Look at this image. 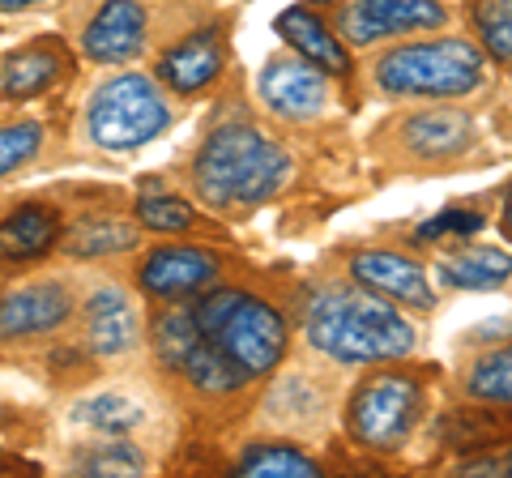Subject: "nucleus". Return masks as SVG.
Instances as JSON below:
<instances>
[{
    "label": "nucleus",
    "mask_w": 512,
    "mask_h": 478,
    "mask_svg": "<svg viewBox=\"0 0 512 478\" xmlns=\"http://www.w3.org/2000/svg\"><path fill=\"white\" fill-rule=\"evenodd\" d=\"M299 321L308 346L346 368L410 359L419 346V333L402 316V308L350 278H320L303 286Z\"/></svg>",
    "instance_id": "1"
},
{
    "label": "nucleus",
    "mask_w": 512,
    "mask_h": 478,
    "mask_svg": "<svg viewBox=\"0 0 512 478\" xmlns=\"http://www.w3.org/2000/svg\"><path fill=\"white\" fill-rule=\"evenodd\" d=\"M188 316L205 346L248 389L269 380L291 355V316L282 312L274 295L256 291L248 282H214L188 304Z\"/></svg>",
    "instance_id": "2"
},
{
    "label": "nucleus",
    "mask_w": 512,
    "mask_h": 478,
    "mask_svg": "<svg viewBox=\"0 0 512 478\" xmlns=\"http://www.w3.org/2000/svg\"><path fill=\"white\" fill-rule=\"evenodd\" d=\"M291 154L252 120H222L188 163L192 193L218 214H244L291 184Z\"/></svg>",
    "instance_id": "3"
},
{
    "label": "nucleus",
    "mask_w": 512,
    "mask_h": 478,
    "mask_svg": "<svg viewBox=\"0 0 512 478\" xmlns=\"http://www.w3.org/2000/svg\"><path fill=\"white\" fill-rule=\"evenodd\" d=\"M436 368H414L406 359L372 363V372L355 380L342 406L346 440L359 453L393 457L414 440L431 410V385H436Z\"/></svg>",
    "instance_id": "4"
},
{
    "label": "nucleus",
    "mask_w": 512,
    "mask_h": 478,
    "mask_svg": "<svg viewBox=\"0 0 512 478\" xmlns=\"http://www.w3.org/2000/svg\"><path fill=\"white\" fill-rule=\"evenodd\" d=\"M487 77V52L461 35L397 43L372 60V82L389 99H461Z\"/></svg>",
    "instance_id": "5"
},
{
    "label": "nucleus",
    "mask_w": 512,
    "mask_h": 478,
    "mask_svg": "<svg viewBox=\"0 0 512 478\" xmlns=\"http://www.w3.org/2000/svg\"><path fill=\"white\" fill-rule=\"evenodd\" d=\"M171 129V103L158 77L146 73H116L94 90L86 107V133L99 150H137Z\"/></svg>",
    "instance_id": "6"
},
{
    "label": "nucleus",
    "mask_w": 512,
    "mask_h": 478,
    "mask_svg": "<svg viewBox=\"0 0 512 478\" xmlns=\"http://www.w3.org/2000/svg\"><path fill=\"white\" fill-rule=\"evenodd\" d=\"M154 355L167 376H175L188 393L205 397V402H227V397L248 393L244 380L205 346L188 308H180V304H167V312L154 321Z\"/></svg>",
    "instance_id": "7"
},
{
    "label": "nucleus",
    "mask_w": 512,
    "mask_h": 478,
    "mask_svg": "<svg viewBox=\"0 0 512 478\" xmlns=\"http://www.w3.org/2000/svg\"><path fill=\"white\" fill-rule=\"evenodd\" d=\"M393 137V154L402 163L419 171H453L457 163H466L478 146V129L466 111L453 107H423L410 116L393 120L389 129H380Z\"/></svg>",
    "instance_id": "8"
},
{
    "label": "nucleus",
    "mask_w": 512,
    "mask_h": 478,
    "mask_svg": "<svg viewBox=\"0 0 512 478\" xmlns=\"http://www.w3.org/2000/svg\"><path fill=\"white\" fill-rule=\"evenodd\" d=\"M448 5L444 0H342L333 30L350 47H376L384 39H406L423 35V30L448 26Z\"/></svg>",
    "instance_id": "9"
},
{
    "label": "nucleus",
    "mask_w": 512,
    "mask_h": 478,
    "mask_svg": "<svg viewBox=\"0 0 512 478\" xmlns=\"http://www.w3.org/2000/svg\"><path fill=\"white\" fill-rule=\"evenodd\" d=\"M222 282V257L201 244H163L150 248L137 265V286L154 304H188L201 291Z\"/></svg>",
    "instance_id": "10"
},
{
    "label": "nucleus",
    "mask_w": 512,
    "mask_h": 478,
    "mask_svg": "<svg viewBox=\"0 0 512 478\" xmlns=\"http://www.w3.org/2000/svg\"><path fill=\"white\" fill-rule=\"evenodd\" d=\"M346 278L376 291L397 308H410V312L436 308V286L427 278V265L402 248H355L346 257Z\"/></svg>",
    "instance_id": "11"
},
{
    "label": "nucleus",
    "mask_w": 512,
    "mask_h": 478,
    "mask_svg": "<svg viewBox=\"0 0 512 478\" xmlns=\"http://www.w3.org/2000/svg\"><path fill=\"white\" fill-rule=\"evenodd\" d=\"M77 299L60 278H39L22 282L0 295V342L22 346V342H43L60 333L73 321Z\"/></svg>",
    "instance_id": "12"
},
{
    "label": "nucleus",
    "mask_w": 512,
    "mask_h": 478,
    "mask_svg": "<svg viewBox=\"0 0 512 478\" xmlns=\"http://www.w3.org/2000/svg\"><path fill=\"white\" fill-rule=\"evenodd\" d=\"M256 90H261V103L269 116L291 120V124L325 116L329 107V77L316 65H308L303 56H274L261 69Z\"/></svg>",
    "instance_id": "13"
},
{
    "label": "nucleus",
    "mask_w": 512,
    "mask_h": 478,
    "mask_svg": "<svg viewBox=\"0 0 512 478\" xmlns=\"http://www.w3.org/2000/svg\"><path fill=\"white\" fill-rule=\"evenodd\" d=\"M222 69H227V30L201 26L158 56L154 77H158V86H167L171 94L188 99V94H201L205 86H214Z\"/></svg>",
    "instance_id": "14"
},
{
    "label": "nucleus",
    "mask_w": 512,
    "mask_h": 478,
    "mask_svg": "<svg viewBox=\"0 0 512 478\" xmlns=\"http://www.w3.org/2000/svg\"><path fill=\"white\" fill-rule=\"evenodd\" d=\"M146 9L137 0H103L82 30V52L94 65H124L146 43Z\"/></svg>",
    "instance_id": "15"
},
{
    "label": "nucleus",
    "mask_w": 512,
    "mask_h": 478,
    "mask_svg": "<svg viewBox=\"0 0 512 478\" xmlns=\"http://www.w3.org/2000/svg\"><path fill=\"white\" fill-rule=\"evenodd\" d=\"M137 338H141L137 308L120 286H103V291H94L82 304V342L90 355H99V359L128 355L137 346Z\"/></svg>",
    "instance_id": "16"
},
{
    "label": "nucleus",
    "mask_w": 512,
    "mask_h": 478,
    "mask_svg": "<svg viewBox=\"0 0 512 478\" xmlns=\"http://www.w3.org/2000/svg\"><path fill=\"white\" fill-rule=\"evenodd\" d=\"M274 30L295 47V52L308 60V65H316L325 77H338V82H350V52H346V43L342 35L333 30V22H325L312 5H291V9H282L278 13V22Z\"/></svg>",
    "instance_id": "17"
},
{
    "label": "nucleus",
    "mask_w": 512,
    "mask_h": 478,
    "mask_svg": "<svg viewBox=\"0 0 512 478\" xmlns=\"http://www.w3.org/2000/svg\"><path fill=\"white\" fill-rule=\"evenodd\" d=\"M60 239H64V222L56 205L26 201L0 218V265L39 261L52 248H60Z\"/></svg>",
    "instance_id": "18"
},
{
    "label": "nucleus",
    "mask_w": 512,
    "mask_h": 478,
    "mask_svg": "<svg viewBox=\"0 0 512 478\" xmlns=\"http://www.w3.org/2000/svg\"><path fill=\"white\" fill-rule=\"evenodd\" d=\"M64 73H69V56L60 52V43L39 39V43L18 47V52L5 60L0 90H5V99L26 103V99H39V94H47Z\"/></svg>",
    "instance_id": "19"
},
{
    "label": "nucleus",
    "mask_w": 512,
    "mask_h": 478,
    "mask_svg": "<svg viewBox=\"0 0 512 478\" xmlns=\"http://www.w3.org/2000/svg\"><path fill=\"white\" fill-rule=\"evenodd\" d=\"M440 278L457 291H495V286H508L512 282V257L504 248H491V244H466L457 252H444L436 261Z\"/></svg>",
    "instance_id": "20"
},
{
    "label": "nucleus",
    "mask_w": 512,
    "mask_h": 478,
    "mask_svg": "<svg viewBox=\"0 0 512 478\" xmlns=\"http://www.w3.org/2000/svg\"><path fill=\"white\" fill-rule=\"evenodd\" d=\"M320 470L325 466L303 444L282 440V436L248 440L235 457V474H248V478H312Z\"/></svg>",
    "instance_id": "21"
},
{
    "label": "nucleus",
    "mask_w": 512,
    "mask_h": 478,
    "mask_svg": "<svg viewBox=\"0 0 512 478\" xmlns=\"http://www.w3.org/2000/svg\"><path fill=\"white\" fill-rule=\"evenodd\" d=\"M461 393L470 402H487V406H512V342L500 346H483L461 363Z\"/></svg>",
    "instance_id": "22"
},
{
    "label": "nucleus",
    "mask_w": 512,
    "mask_h": 478,
    "mask_svg": "<svg viewBox=\"0 0 512 478\" xmlns=\"http://www.w3.org/2000/svg\"><path fill=\"white\" fill-rule=\"evenodd\" d=\"M137 227L124 218H82L73 231H64L60 248L69 257H116V252L137 248Z\"/></svg>",
    "instance_id": "23"
},
{
    "label": "nucleus",
    "mask_w": 512,
    "mask_h": 478,
    "mask_svg": "<svg viewBox=\"0 0 512 478\" xmlns=\"http://www.w3.org/2000/svg\"><path fill=\"white\" fill-rule=\"evenodd\" d=\"M470 26L495 65L512 69V0H470Z\"/></svg>",
    "instance_id": "24"
},
{
    "label": "nucleus",
    "mask_w": 512,
    "mask_h": 478,
    "mask_svg": "<svg viewBox=\"0 0 512 478\" xmlns=\"http://www.w3.org/2000/svg\"><path fill=\"white\" fill-rule=\"evenodd\" d=\"M133 214H137V227L158 231V235H184V231L197 227V210H192L184 197H175V193H146V197H137Z\"/></svg>",
    "instance_id": "25"
},
{
    "label": "nucleus",
    "mask_w": 512,
    "mask_h": 478,
    "mask_svg": "<svg viewBox=\"0 0 512 478\" xmlns=\"http://www.w3.org/2000/svg\"><path fill=\"white\" fill-rule=\"evenodd\" d=\"M77 470H86V474H141L146 470V453H141L133 440L111 436V440L94 444V449H86L77 457Z\"/></svg>",
    "instance_id": "26"
},
{
    "label": "nucleus",
    "mask_w": 512,
    "mask_h": 478,
    "mask_svg": "<svg viewBox=\"0 0 512 478\" xmlns=\"http://www.w3.org/2000/svg\"><path fill=\"white\" fill-rule=\"evenodd\" d=\"M77 419H82L86 427H94V432H103V436H128L141 423V410L128 402V397L103 393V397H90V402L77 410Z\"/></svg>",
    "instance_id": "27"
},
{
    "label": "nucleus",
    "mask_w": 512,
    "mask_h": 478,
    "mask_svg": "<svg viewBox=\"0 0 512 478\" xmlns=\"http://www.w3.org/2000/svg\"><path fill=\"white\" fill-rule=\"evenodd\" d=\"M39 146H43V124H35V120L5 124V129H0V180L13 175L18 167H26L30 158L39 154Z\"/></svg>",
    "instance_id": "28"
},
{
    "label": "nucleus",
    "mask_w": 512,
    "mask_h": 478,
    "mask_svg": "<svg viewBox=\"0 0 512 478\" xmlns=\"http://www.w3.org/2000/svg\"><path fill=\"white\" fill-rule=\"evenodd\" d=\"M487 227V214L483 210H470V205H448L436 218H427L419 227L423 244H440V239H470Z\"/></svg>",
    "instance_id": "29"
},
{
    "label": "nucleus",
    "mask_w": 512,
    "mask_h": 478,
    "mask_svg": "<svg viewBox=\"0 0 512 478\" xmlns=\"http://www.w3.org/2000/svg\"><path fill=\"white\" fill-rule=\"evenodd\" d=\"M457 470H466V474H512V440L500 444V449H491V453L461 457Z\"/></svg>",
    "instance_id": "30"
},
{
    "label": "nucleus",
    "mask_w": 512,
    "mask_h": 478,
    "mask_svg": "<svg viewBox=\"0 0 512 478\" xmlns=\"http://www.w3.org/2000/svg\"><path fill=\"white\" fill-rule=\"evenodd\" d=\"M500 231L508 235V244H512V184L504 188V205H500Z\"/></svg>",
    "instance_id": "31"
},
{
    "label": "nucleus",
    "mask_w": 512,
    "mask_h": 478,
    "mask_svg": "<svg viewBox=\"0 0 512 478\" xmlns=\"http://www.w3.org/2000/svg\"><path fill=\"white\" fill-rule=\"evenodd\" d=\"M39 5V0H0V13H18V9H30Z\"/></svg>",
    "instance_id": "32"
},
{
    "label": "nucleus",
    "mask_w": 512,
    "mask_h": 478,
    "mask_svg": "<svg viewBox=\"0 0 512 478\" xmlns=\"http://www.w3.org/2000/svg\"><path fill=\"white\" fill-rule=\"evenodd\" d=\"M303 5H312V9H333V5H342V0H303Z\"/></svg>",
    "instance_id": "33"
}]
</instances>
